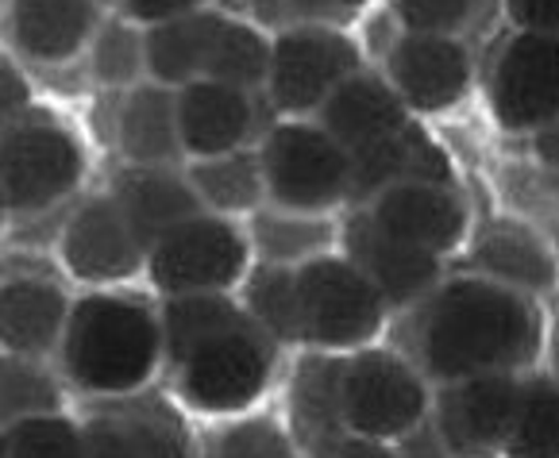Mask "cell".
<instances>
[{
    "mask_svg": "<svg viewBox=\"0 0 559 458\" xmlns=\"http://www.w3.org/2000/svg\"><path fill=\"white\" fill-rule=\"evenodd\" d=\"M174 401L193 417H247L271 389L282 343L239 293L158 297Z\"/></svg>",
    "mask_w": 559,
    "mask_h": 458,
    "instance_id": "6da1fadb",
    "label": "cell"
},
{
    "mask_svg": "<svg viewBox=\"0 0 559 458\" xmlns=\"http://www.w3.org/2000/svg\"><path fill=\"white\" fill-rule=\"evenodd\" d=\"M548 343L536 297L460 274L444 278L417 304V366L428 382L478 374H528Z\"/></svg>",
    "mask_w": 559,
    "mask_h": 458,
    "instance_id": "7a4b0ae2",
    "label": "cell"
},
{
    "mask_svg": "<svg viewBox=\"0 0 559 458\" xmlns=\"http://www.w3.org/2000/svg\"><path fill=\"white\" fill-rule=\"evenodd\" d=\"M55 366L82 397L143 393L166 370L163 301L132 289H85L74 297Z\"/></svg>",
    "mask_w": 559,
    "mask_h": 458,
    "instance_id": "3957f363",
    "label": "cell"
},
{
    "mask_svg": "<svg viewBox=\"0 0 559 458\" xmlns=\"http://www.w3.org/2000/svg\"><path fill=\"white\" fill-rule=\"evenodd\" d=\"M90 158L67 120L47 108L4 120L0 135V201L12 220L58 213L78 196Z\"/></svg>",
    "mask_w": 559,
    "mask_h": 458,
    "instance_id": "277c9868",
    "label": "cell"
},
{
    "mask_svg": "<svg viewBox=\"0 0 559 458\" xmlns=\"http://www.w3.org/2000/svg\"><path fill=\"white\" fill-rule=\"evenodd\" d=\"M266 205L336 216L352 208V155L313 116H278L259 135Z\"/></svg>",
    "mask_w": 559,
    "mask_h": 458,
    "instance_id": "5b68a950",
    "label": "cell"
},
{
    "mask_svg": "<svg viewBox=\"0 0 559 458\" xmlns=\"http://www.w3.org/2000/svg\"><path fill=\"white\" fill-rule=\"evenodd\" d=\"M297 301H301V347L321 354H352L374 347L394 312L379 286L344 251H329L297 266Z\"/></svg>",
    "mask_w": 559,
    "mask_h": 458,
    "instance_id": "8992f818",
    "label": "cell"
},
{
    "mask_svg": "<svg viewBox=\"0 0 559 458\" xmlns=\"http://www.w3.org/2000/svg\"><path fill=\"white\" fill-rule=\"evenodd\" d=\"M336 409L344 432L397 443L432 417V389L417 362L374 343L340 354Z\"/></svg>",
    "mask_w": 559,
    "mask_h": 458,
    "instance_id": "52a82bcc",
    "label": "cell"
},
{
    "mask_svg": "<svg viewBox=\"0 0 559 458\" xmlns=\"http://www.w3.org/2000/svg\"><path fill=\"white\" fill-rule=\"evenodd\" d=\"M251 266L255 251L247 224L221 213H198L147 251V286L155 297L239 293Z\"/></svg>",
    "mask_w": 559,
    "mask_h": 458,
    "instance_id": "ba28073f",
    "label": "cell"
},
{
    "mask_svg": "<svg viewBox=\"0 0 559 458\" xmlns=\"http://www.w3.org/2000/svg\"><path fill=\"white\" fill-rule=\"evenodd\" d=\"M359 70H367L359 43L347 27L289 24L274 32V62L266 105L278 116H317L324 100Z\"/></svg>",
    "mask_w": 559,
    "mask_h": 458,
    "instance_id": "9c48e42d",
    "label": "cell"
},
{
    "mask_svg": "<svg viewBox=\"0 0 559 458\" xmlns=\"http://www.w3.org/2000/svg\"><path fill=\"white\" fill-rule=\"evenodd\" d=\"M58 262L85 289H123L147 278V243L135 236L112 193L82 196L58 231Z\"/></svg>",
    "mask_w": 559,
    "mask_h": 458,
    "instance_id": "30bf717a",
    "label": "cell"
},
{
    "mask_svg": "<svg viewBox=\"0 0 559 458\" xmlns=\"http://www.w3.org/2000/svg\"><path fill=\"white\" fill-rule=\"evenodd\" d=\"M486 105L506 131L536 135L559 120V35L510 32L493 50Z\"/></svg>",
    "mask_w": 559,
    "mask_h": 458,
    "instance_id": "8fae6325",
    "label": "cell"
},
{
    "mask_svg": "<svg viewBox=\"0 0 559 458\" xmlns=\"http://www.w3.org/2000/svg\"><path fill=\"white\" fill-rule=\"evenodd\" d=\"M190 412L170 397L128 393L105 397L82 420L90 458H201Z\"/></svg>",
    "mask_w": 559,
    "mask_h": 458,
    "instance_id": "7c38bea8",
    "label": "cell"
},
{
    "mask_svg": "<svg viewBox=\"0 0 559 458\" xmlns=\"http://www.w3.org/2000/svg\"><path fill=\"white\" fill-rule=\"evenodd\" d=\"M521 385L525 374H478L432 393V424L452 458H502Z\"/></svg>",
    "mask_w": 559,
    "mask_h": 458,
    "instance_id": "4fadbf2b",
    "label": "cell"
},
{
    "mask_svg": "<svg viewBox=\"0 0 559 458\" xmlns=\"http://www.w3.org/2000/svg\"><path fill=\"white\" fill-rule=\"evenodd\" d=\"M382 74L397 89V97L409 105V112L437 116L455 108L471 93V50L455 35L402 32L390 39Z\"/></svg>",
    "mask_w": 559,
    "mask_h": 458,
    "instance_id": "5bb4252c",
    "label": "cell"
},
{
    "mask_svg": "<svg viewBox=\"0 0 559 458\" xmlns=\"http://www.w3.org/2000/svg\"><path fill=\"white\" fill-rule=\"evenodd\" d=\"M359 208H367L370 220L386 236L402 239L425 254H437V258L460 251L471 231L467 201L448 181H397Z\"/></svg>",
    "mask_w": 559,
    "mask_h": 458,
    "instance_id": "9a60e30c",
    "label": "cell"
},
{
    "mask_svg": "<svg viewBox=\"0 0 559 458\" xmlns=\"http://www.w3.org/2000/svg\"><path fill=\"white\" fill-rule=\"evenodd\" d=\"M340 251L379 286L394 312L405 304H420L444 281V258L386 236L370 220L367 208H347V216L340 220Z\"/></svg>",
    "mask_w": 559,
    "mask_h": 458,
    "instance_id": "2e32d148",
    "label": "cell"
},
{
    "mask_svg": "<svg viewBox=\"0 0 559 458\" xmlns=\"http://www.w3.org/2000/svg\"><path fill=\"white\" fill-rule=\"evenodd\" d=\"M105 16V0H4L12 55L35 65H67L85 58Z\"/></svg>",
    "mask_w": 559,
    "mask_h": 458,
    "instance_id": "e0dca14e",
    "label": "cell"
},
{
    "mask_svg": "<svg viewBox=\"0 0 559 458\" xmlns=\"http://www.w3.org/2000/svg\"><path fill=\"white\" fill-rule=\"evenodd\" d=\"M74 297L67 281L55 274H4L0 289V347L4 354H32V359H55L58 343L67 336Z\"/></svg>",
    "mask_w": 559,
    "mask_h": 458,
    "instance_id": "ac0fdd59",
    "label": "cell"
},
{
    "mask_svg": "<svg viewBox=\"0 0 559 458\" xmlns=\"http://www.w3.org/2000/svg\"><path fill=\"white\" fill-rule=\"evenodd\" d=\"M259 97L263 93L236 89V85L213 82V77H201V82L178 89V128L186 162L259 143Z\"/></svg>",
    "mask_w": 559,
    "mask_h": 458,
    "instance_id": "d6986e66",
    "label": "cell"
},
{
    "mask_svg": "<svg viewBox=\"0 0 559 458\" xmlns=\"http://www.w3.org/2000/svg\"><path fill=\"white\" fill-rule=\"evenodd\" d=\"M332 140L347 150V155H362V150L379 147V143L402 135L413 123V112L397 89L390 85L386 74L379 70H359L355 77H347L324 108L313 116Z\"/></svg>",
    "mask_w": 559,
    "mask_h": 458,
    "instance_id": "ffe728a7",
    "label": "cell"
},
{
    "mask_svg": "<svg viewBox=\"0 0 559 458\" xmlns=\"http://www.w3.org/2000/svg\"><path fill=\"white\" fill-rule=\"evenodd\" d=\"M108 193L116 196V205L123 208L128 224L135 236L147 243V251L174 231L178 224L193 220L198 213H209L201 205L198 189H193L186 166H132L123 162V170L112 178Z\"/></svg>",
    "mask_w": 559,
    "mask_h": 458,
    "instance_id": "44dd1931",
    "label": "cell"
},
{
    "mask_svg": "<svg viewBox=\"0 0 559 458\" xmlns=\"http://www.w3.org/2000/svg\"><path fill=\"white\" fill-rule=\"evenodd\" d=\"M116 147L132 166H186L178 128V89L140 82L116 100Z\"/></svg>",
    "mask_w": 559,
    "mask_h": 458,
    "instance_id": "7402d4cb",
    "label": "cell"
},
{
    "mask_svg": "<svg viewBox=\"0 0 559 458\" xmlns=\"http://www.w3.org/2000/svg\"><path fill=\"white\" fill-rule=\"evenodd\" d=\"M471 274L540 297L556 286V254L533 228L518 220H493L471 239Z\"/></svg>",
    "mask_w": 559,
    "mask_h": 458,
    "instance_id": "603a6c76",
    "label": "cell"
},
{
    "mask_svg": "<svg viewBox=\"0 0 559 458\" xmlns=\"http://www.w3.org/2000/svg\"><path fill=\"white\" fill-rule=\"evenodd\" d=\"M224 12L201 9L190 16L166 20L147 27V82H158L166 89H186L201 82L209 70V55L221 35Z\"/></svg>",
    "mask_w": 559,
    "mask_h": 458,
    "instance_id": "cb8c5ba5",
    "label": "cell"
},
{
    "mask_svg": "<svg viewBox=\"0 0 559 458\" xmlns=\"http://www.w3.org/2000/svg\"><path fill=\"white\" fill-rule=\"evenodd\" d=\"M247 236L255 262L271 266H305L329 251H340V220L321 213H294V208L263 205L247 216Z\"/></svg>",
    "mask_w": 559,
    "mask_h": 458,
    "instance_id": "d4e9b609",
    "label": "cell"
},
{
    "mask_svg": "<svg viewBox=\"0 0 559 458\" xmlns=\"http://www.w3.org/2000/svg\"><path fill=\"white\" fill-rule=\"evenodd\" d=\"M186 173H190L201 205L209 213L247 220L266 205V173L263 158H259V143L228 150V155L193 158V162H186Z\"/></svg>",
    "mask_w": 559,
    "mask_h": 458,
    "instance_id": "484cf974",
    "label": "cell"
},
{
    "mask_svg": "<svg viewBox=\"0 0 559 458\" xmlns=\"http://www.w3.org/2000/svg\"><path fill=\"white\" fill-rule=\"evenodd\" d=\"M271 62H274V35L259 20H243L236 12H224V24L213 43V55H209L205 77L236 85V89L247 93H263L266 97Z\"/></svg>",
    "mask_w": 559,
    "mask_h": 458,
    "instance_id": "4316f807",
    "label": "cell"
},
{
    "mask_svg": "<svg viewBox=\"0 0 559 458\" xmlns=\"http://www.w3.org/2000/svg\"><path fill=\"white\" fill-rule=\"evenodd\" d=\"M67 377L47 359L32 354H4L0 362V417L4 424L27 417L67 412Z\"/></svg>",
    "mask_w": 559,
    "mask_h": 458,
    "instance_id": "83f0119b",
    "label": "cell"
},
{
    "mask_svg": "<svg viewBox=\"0 0 559 458\" xmlns=\"http://www.w3.org/2000/svg\"><path fill=\"white\" fill-rule=\"evenodd\" d=\"M85 62H90V74L100 89H135L140 82H147V27L120 16V12H108Z\"/></svg>",
    "mask_w": 559,
    "mask_h": 458,
    "instance_id": "f1b7e54d",
    "label": "cell"
},
{
    "mask_svg": "<svg viewBox=\"0 0 559 458\" xmlns=\"http://www.w3.org/2000/svg\"><path fill=\"white\" fill-rule=\"evenodd\" d=\"M247 312L278 339L282 347H301V301H297V266L255 262L239 286Z\"/></svg>",
    "mask_w": 559,
    "mask_h": 458,
    "instance_id": "f546056e",
    "label": "cell"
},
{
    "mask_svg": "<svg viewBox=\"0 0 559 458\" xmlns=\"http://www.w3.org/2000/svg\"><path fill=\"white\" fill-rule=\"evenodd\" d=\"M502 458H559V382L551 374H525Z\"/></svg>",
    "mask_w": 559,
    "mask_h": 458,
    "instance_id": "4dcf8cb0",
    "label": "cell"
},
{
    "mask_svg": "<svg viewBox=\"0 0 559 458\" xmlns=\"http://www.w3.org/2000/svg\"><path fill=\"white\" fill-rule=\"evenodd\" d=\"M0 447H4V458H90L82 420L67 412L12 420L0 432Z\"/></svg>",
    "mask_w": 559,
    "mask_h": 458,
    "instance_id": "1f68e13d",
    "label": "cell"
},
{
    "mask_svg": "<svg viewBox=\"0 0 559 458\" xmlns=\"http://www.w3.org/2000/svg\"><path fill=\"white\" fill-rule=\"evenodd\" d=\"M490 9L493 0H390V16L402 32L455 35V39Z\"/></svg>",
    "mask_w": 559,
    "mask_h": 458,
    "instance_id": "d6a6232c",
    "label": "cell"
},
{
    "mask_svg": "<svg viewBox=\"0 0 559 458\" xmlns=\"http://www.w3.org/2000/svg\"><path fill=\"white\" fill-rule=\"evenodd\" d=\"M201 458H309V455L274 420L236 417Z\"/></svg>",
    "mask_w": 559,
    "mask_h": 458,
    "instance_id": "836d02e7",
    "label": "cell"
},
{
    "mask_svg": "<svg viewBox=\"0 0 559 458\" xmlns=\"http://www.w3.org/2000/svg\"><path fill=\"white\" fill-rule=\"evenodd\" d=\"M263 16H278L289 24H332L344 27V20H352L355 12H362L370 0H251Z\"/></svg>",
    "mask_w": 559,
    "mask_h": 458,
    "instance_id": "e575fe53",
    "label": "cell"
},
{
    "mask_svg": "<svg viewBox=\"0 0 559 458\" xmlns=\"http://www.w3.org/2000/svg\"><path fill=\"white\" fill-rule=\"evenodd\" d=\"M309 458H402V450H397V443H390V439L336 432L332 439L317 443V447L309 450Z\"/></svg>",
    "mask_w": 559,
    "mask_h": 458,
    "instance_id": "d590c367",
    "label": "cell"
},
{
    "mask_svg": "<svg viewBox=\"0 0 559 458\" xmlns=\"http://www.w3.org/2000/svg\"><path fill=\"white\" fill-rule=\"evenodd\" d=\"M201 9H213V0H116L112 12L151 27V24H166V20L190 16V12H201Z\"/></svg>",
    "mask_w": 559,
    "mask_h": 458,
    "instance_id": "8d00e7d4",
    "label": "cell"
},
{
    "mask_svg": "<svg viewBox=\"0 0 559 458\" xmlns=\"http://www.w3.org/2000/svg\"><path fill=\"white\" fill-rule=\"evenodd\" d=\"M513 32L559 35V0H506Z\"/></svg>",
    "mask_w": 559,
    "mask_h": 458,
    "instance_id": "74e56055",
    "label": "cell"
},
{
    "mask_svg": "<svg viewBox=\"0 0 559 458\" xmlns=\"http://www.w3.org/2000/svg\"><path fill=\"white\" fill-rule=\"evenodd\" d=\"M0 108H4V120H12V116L35 108L32 105V82L24 77V70H20L12 55H4V62H0Z\"/></svg>",
    "mask_w": 559,
    "mask_h": 458,
    "instance_id": "f35d334b",
    "label": "cell"
},
{
    "mask_svg": "<svg viewBox=\"0 0 559 458\" xmlns=\"http://www.w3.org/2000/svg\"><path fill=\"white\" fill-rule=\"evenodd\" d=\"M533 147H536V158H540V162L559 166V120L536 131V135H533Z\"/></svg>",
    "mask_w": 559,
    "mask_h": 458,
    "instance_id": "ab89813d",
    "label": "cell"
},
{
    "mask_svg": "<svg viewBox=\"0 0 559 458\" xmlns=\"http://www.w3.org/2000/svg\"><path fill=\"white\" fill-rule=\"evenodd\" d=\"M544 351H548V374L559 382V312L548 324V343H544Z\"/></svg>",
    "mask_w": 559,
    "mask_h": 458,
    "instance_id": "60d3db41",
    "label": "cell"
},
{
    "mask_svg": "<svg viewBox=\"0 0 559 458\" xmlns=\"http://www.w3.org/2000/svg\"><path fill=\"white\" fill-rule=\"evenodd\" d=\"M105 4H108V9H116V0H105Z\"/></svg>",
    "mask_w": 559,
    "mask_h": 458,
    "instance_id": "b9f144b4",
    "label": "cell"
}]
</instances>
